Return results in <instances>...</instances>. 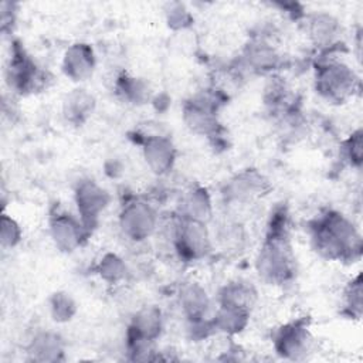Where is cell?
I'll return each instance as SVG.
<instances>
[{"mask_svg":"<svg viewBox=\"0 0 363 363\" xmlns=\"http://www.w3.org/2000/svg\"><path fill=\"white\" fill-rule=\"evenodd\" d=\"M7 81L10 88L18 94H30L38 91L45 84V74L26 54L24 48L14 43L7 68Z\"/></svg>","mask_w":363,"mask_h":363,"instance_id":"8992f818","label":"cell"},{"mask_svg":"<svg viewBox=\"0 0 363 363\" xmlns=\"http://www.w3.org/2000/svg\"><path fill=\"white\" fill-rule=\"evenodd\" d=\"M345 311L359 319L362 315V275L352 279L345 291Z\"/></svg>","mask_w":363,"mask_h":363,"instance_id":"484cf974","label":"cell"},{"mask_svg":"<svg viewBox=\"0 0 363 363\" xmlns=\"http://www.w3.org/2000/svg\"><path fill=\"white\" fill-rule=\"evenodd\" d=\"M50 309L54 320L68 322L77 312V303L67 292H55L50 299Z\"/></svg>","mask_w":363,"mask_h":363,"instance_id":"cb8c5ba5","label":"cell"},{"mask_svg":"<svg viewBox=\"0 0 363 363\" xmlns=\"http://www.w3.org/2000/svg\"><path fill=\"white\" fill-rule=\"evenodd\" d=\"M157 221L156 210L145 200H129L119 213L121 231L133 242L147 240L156 231Z\"/></svg>","mask_w":363,"mask_h":363,"instance_id":"5b68a950","label":"cell"},{"mask_svg":"<svg viewBox=\"0 0 363 363\" xmlns=\"http://www.w3.org/2000/svg\"><path fill=\"white\" fill-rule=\"evenodd\" d=\"M111 201L109 193L94 180H81L75 189V203L82 224L91 230Z\"/></svg>","mask_w":363,"mask_h":363,"instance_id":"ba28073f","label":"cell"},{"mask_svg":"<svg viewBox=\"0 0 363 363\" xmlns=\"http://www.w3.org/2000/svg\"><path fill=\"white\" fill-rule=\"evenodd\" d=\"M95 68V55L89 44L77 43L67 48L62 60V71L72 81L88 79Z\"/></svg>","mask_w":363,"mask_h":363,"instance_id":"7c38bea8","label":"cell"},{"mask_svg":"<svg viewBox=\"0 0 363 363\" xmlns=\"http://www.w3.org/2000/svg\"><path fill=\"white\" fill-rule=\"evenodd\" d=\"M315 88L326 101L342 104L357 91L359 79L349 65L329 61L316 68Z\"/></svg>","mask_w":363,"mask_h":363,"instance_id":"3957f363","label":"cell"},{"mask_svg":"<svg viewBox=\"0 0 363 363\" xmlns=\"http://www.w3.org/2000/svg\"><path fill=\"white\" fill-rule=\"evenodd\" d=\"M179 303L191 323L204 320L210 306L206 289L197 282H186L182 285Z\"/></svg>","mask_w":363,"mask_h":363,"instance_id":"5bb4252c","label":"cell"},{"mask_svg":"<svg viewBox=\"0 0 363 363\" xmlns=\"http://www.w3.org/2000/svg\"><path fill=\"white\" fill-rule=\"evenodd\" d=\"M248 319L250 311L218 305V309L211 320V326L214 330H218L221 333L237 335L245 329Z\"/></svg>","mask_w":363,"mask_h":363,"instance_id":"d6986e66","label":"cell"},{"mask_svg":"<svg viewBox=\"0 0 363 363\" xmlns=\"http://www.w3.org/2000/svg\"><path fill=\"white\" fill-rule=\"evenodd\" d=\"M116 88L123 99H128L132 104H143L149 98V86L140 78L122 75L118 78Z\"/></svg>","mask_w":363,"mask_h":363,"instance_id":"7402d4cb","label":"cell"},{"mask_svg":"<svg viewBox=\"0 0 363 363\" xmlns=\"http://www.w3.org/2000/svg\"><path fill=\"white\" fill-rule=\"evenodd\" d=\"M362 130L357 129L353 132L349 139L343 145L345 156L350 162V164L359 167L362 163Z\"/></svg>","mask_w":363,"mask_h":363,"instance_id":"4316f807","label":"cell"},{"mask_svg":"<svg viewBox=\"0 0 363 363\" xmlns=\"http://www.w3.org/2000/svg\"><path fill=\"white\" fill-rule=\"evenodd\" d=\"M309 35L316 45L332 47L340 35V26L332 16L319 13L309 20Z\"/></svg>","mask_w":363,"mask_h":363,"instance_id":"ffe728a7","label":"cell"},{"mask_svg":"<svg viewBox=\"0 0 363 363\" xmlns=\"http://www.w3.org/2000/svg\"><path fill=\"white\" fill-rule=\"evenodd\" d=\"M259 278L271 285L291 282L296 272L295 254L292 250L285 208H277L271 216L265 240L255 259Z\"/></svg>","mask_w":363,"mask_h":363,"instance_id":"6da1fadb","label":"cell"},{"mask_svg":"<svg viewBox=\"0 0 363 363\" xmlns=\"http://www.w3.org/2000/svg\"><path fill=\"white\" fill-rule=\"evenodd\" d=\"M142 150L147 167L157 176L166 174L174 164L176 149L173 142L166 136H146L143 140Z\"/></svg>","mask_w":363,"mask_h":363,"instance_id":"8fae6325","label":"cell"},{"mask_svg":"<svg viewBox=\"0 0 363 363\" xmlns=\"http://www.w3.org/2000/svg\"><path fill=\"white\" fill-rule=\"evenodd\" d=\"M244 64L257 72H267L272 71L278 62L279 55L277 54L275 48L264 40H255L250 43L242 55Z\"/></svg>","mask_w":363,"mask_h":363,"instance_id":"9a60e30c","label":"cell"},{"mask_svg":"<svg viewBox=\"0 0 363 363\" xmlns=\"http://www.w3.org/2000/svg\"><path fill=\"white\" fill-rule=\"evenodd\" d=\"M95 105L94 96L85 89L72 91L64 101V113L69 122L81 123L88 118Z\"/></svg>","mask_w":363,"mask_h":363,"instance_id":"44dd1931","label":"cell"},{"mask_svg":"<svg viewBox=\"0 0 363 363\" xmlns=\"http://www.w3.org/2000/svg\"><path fill=\"white\" fill-rule=\"evenodd\" d=\"M96 272L105 282L116 284L125 278L126 264L123 262V259L119 255H116L113 252H106L99 259V262L96 265Z\"/></svg>","mask_w":363,"mask_h":363,"instance_id":"603a6c76","label":"cell"},{"mask_svg":"<svg viewBox=\"0 0 363 363\" xmlns=\"http://www.w3.org/2000/svg\"><path fill=\"white\" fill-rule=\"evenodd\" d=\"M166 18H167L169 27H172L174 30L184 28L191 23L190 13L180 3H173L169 6V9L166 11Z\"/></svg>","mask_w":363,"mask_h":363,"instance_id":"83f0119b","label":"cell"},{"mask_svg":"<svg viewBox=\"0 0 363 363\" xmlns=\"http://www.w3.org/2000/svg\"><path fill=\"white\" fill-rule=\"evenodd\" d=\"M173 244L179 257L184 261H199L211 251V238L207 224L182 217L173 230Z\"/></svg>","mask_w":363,"mask_h":363,"instance_id":"277c9868","label":"cell"},{"mask_svg":"<svg viewBox=\"0 0 363 363\" xmlns=\"http://www.w3.org/2000/svg\"><path fill=\"white\" fill-rule=\"evenodd\" d=\"M211 214L213 204L210 194L206 189L193 187L184 194L182 204V217L207 224V221L211 218Z\"/></svg>","mask_w":363,"mask_h":363,"instance_id":"e0dca14e","label":"cell"},{"mask_svg":"<svg viewBox=\"0 0 363 363\" xmlns=\"http://www.w3.org/2000/svg\"><path fill=\"white\" fill-rule=\"evenodd\" d=\"M89 230L65 211H55L50 217V235L60 251L71 252L77 250L85 240Z\"/></svg>","mask_w":363,"mask_h":363,"instance_id":"9c48e42d","label":"cell"},{"mask_svg":"<svg viewBox=\"0 0 363 363\" xmlns=\"http://www.w3.org/2000/svg\"><path fill=\"white\" fill-rule=\"evenodd\" d=\"M257 301L255 288L245 281H233L225 284L218 295V305L251 311Z\"/></svg>","mask_w":363,"mask_h":363,"instance_id":"2e32d148","label":"cell"},{"mask_svg":"<svg viewBox=\"0 0 363 363\" xmlns=\"http://www.w3.org/2000/svg\"><path fill=\"white\" fill-rule=\"evenodd\" d=\"M267 190L268 182L264 176L254 169H247L228 180L223 196L228 203H245L262 196Z\"/></svg>","mask_w":363,"mask_h":363,"instance_id":"30bf717a","label":"cell"},{"mask_svg":"<svg viewBox=\"0 0 363 363\" xmlns=\"http://www.w3.org/2000/svg\"><path fill=\"white\" fill-rule=\"evenodd\" d=\"M162 328H163V319H162L160 309L153 305L143 306L132 318V322L128 330V340H140V342L153 343L160 336Z\"/></svg>","mask_w":363,"mask_h":363,"instance_id":"4fadbf2b","label":"cell"},{"mask_svg":"<svg viewBox=\"0 0 363 363\" xmlns=\"http://www.w3.org/2000/svg\"><path fill=\"white\" fill-rule=\"evenodd\" d=\"M23 238V230L20 224L9 214L3 213L0 218V244L1 248L10 250L18 245Z\"/></svg>","mask_w":363,"mask_h":363,"instance_id":"d4e9b609","label":"cell"},{"mask_svg":"<svg viewBox=\"0 0 363 363\" xmlns=\"http://www.w3.org/2000/svg\"><path fill=\"white\" fill-rule=\"evenodd\" d=\"M312 336L305 319L282 325L274 333L275 352L289 360H302L311 350Z\"/></svg>","mask_w":363,"mask_h":363,"instance_id":"52a82bcc","label":"cell"},{"mask_svg":"<svg viewBox=\"0 0 363 363\" xmlns=\"http://www.w3.org/2000/svg\"><path fill=\"white\" fill-rule=\"evenodd\" d=\"M31 360L35 362H55L60 360L64 349L58 335L52 332L37 333L27 347Z\"/></svg>","mask_w":363,"mask_h":363,"instance_id":"ac0fdd59","label":"cell"},{"mask_svg":"<svg viewBox=\"0 0 363 363\" xmlns=\"http://www.w3.org/2000/svg\"><path fill=\"white\" fill-rule=\"evenodd\" d=\"M311 240L316 252L330 261L360 257L362 240L353 223L339 211L329 210L311 223Z\"/></svg>","mask_w":363,"mask_h":363,"instance_id":"7a4b0ae2","label":"cell"}]
</instances>
